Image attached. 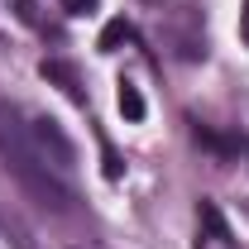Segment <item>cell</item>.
<instances>
[{"label":"cell","mask_w":249,"mask_h":249,"mask_svg":"<svg viewBox=\"0 0 249 249\" xmlns=\"http://www.w3.org/2000/svg\"><path fill=\"white\" fill-rule=\"evenodd\" d=\"M101 154H106V178H110V182H120V178H124V163H120V154H115L110 144H101Z\"/></svg>","instance_id":"7"},{"label":"cell","mask_w":249,"mask_h":249,"mask_svg":"<svg viewBox=\"0 0 249 249\" xmlns=\"http://www.w3.org/2000/svg\"><path fill=\"white\" fill-rule=\"evenodd\" d=\"M129 34H134V29H129V19H110V24L101 29V38H96V48H101V53H115Z\"/></svg>","instance_id":"5"},{"label":"cell","mask_w":249,"mask_h":249,"mask_svg":"<svg viewBox=\"0 0 249 249\" xmlns=\"http://www.w3.org/2000/svg\"><path fill=\"white\" fill-rule=\"evenodd\" d=\"M15 10H19V19H24V24H34V0H15Z\"/></svg>","instance_id":"9"},{"label":"cell","mask_w":249,"mask_h":249,"mask_svg":"<svg viewBox=\"0 0 249 249\" xmlns=\"http://www.w3.org/2000/svg\"><path fill=\"white\" fill-rule=\"evenodd\" d=\"M29 134H34V144H38V154H43L62 178H67V168L77 163V149H72V139L62 134V124L48 120V115H38V120H29Z\"/></svg>","instance_id":"2"},{"label":"cell","mask_w":249,"mask_h":249,"mask_svg":"<svg viewBox=\"0 0 249 249\" xmlns=\"http://www.w3.org/2000/svg\"><path fill=\"white\" fill-rule=\"evenodd\" d=\"M43 82H53V87H62V96L67 101H77V106H87V91H82V77L72 72V62H62V58H43Z\"/></svg>","instance_id":"3"},{"label":"cell","mask_w":249,"mask_h":249,"mask_svg":"<svg viewBox=\"0 0 249 249\" xmlns=\"http://www.w3.org/2000/svg\"><path fill=\"white\" fill-rule=\"evenodd\" d=\"M240 38L249 43V0H245V10H240Z\"/></svg>","instance_id":"10"},{"label":"cell","mask_w":249,"mask_h":249,"mask_svg":"<svg viewBox=\"0 0 249 249\" xmlns=\"http://www.w3.org/2000/svg\"><path fill=\"white\" fill-rule=\"evenodd\" d=\"M0 158H5L10 178L19 182V192H24L29 201H38V206L53 211V216L77 211V192H72V182L38 154V144H34L24 115H19L10 101H0Z\"/></svg>","instance_id":"1"},{"label":"cell","mask_w":249,"mask_h":249,"mask_svg":"<svg viewBox=\"0 0 249 249\" xmlns=\"http://www.w3.org/2000/svg\"><path fill=\"white\" fill-rule=\"evenodd\" d=\"M115 106H120V115H124L129 124H139L144 115H149V106H144L139 87H129V82H120V91H115Z\"/></svg>","instance_id":"4"},{"label":"cell","mask_w":249,"mask_h":249,"mask_svg":"<svg viewBox=\"0 0 249 249\" xmlns=\"http://www.w3.org/2000/svg\"><path fill=\"white\" fill-rule=\"evenodd\" d=\"M62 10H67V15H91L96 5H101V0H58Z\"/></svg>","instance_id":"8"},{"label":"cell","mask_w":249,"mask_h":249,"mask_svg":"<svg viewBox=\"0 0 249 249\" xmlns=\"http://www.w3.org/2000/svg\"><path fill=\"white\" fill-rule=\"evenodd\" d=\"M201 225H206V235H211L216 245H225V240H230V230H225V220H220V211L211 206V201H201Z\"/></svg>","instance_id":"6"}]
</instances>
